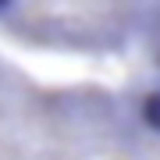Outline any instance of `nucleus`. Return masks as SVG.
Here are the masks:
<instances>
[{"label":"nucleus","mask_w":160,"mask_h":160,"mask_svg":"<svg viewBox=\"0 0 160 160\" xmlns=\"http://www.w3.org/2000/svg\"><path fill=\"white\" fill-rule=\"evenodd\" d=\"M128 89L53 86L0 57V160H128Z\"/></svg>","instance_id":"nucleus-1"},{"label":"nucleus","mask_w":160,"mask_h":160,"mask_svg":"<svg viewBox=\"0 0 160 160\" xmlns=\"http://www.w3.org/2000/svg\"><path fill=\"white\" fill-rule=\"evenodd\" d=\"M0 32L36 50L125 57L160 50V0H0Z\"/></svg>","instance_id":"nucleus-2"},{"label":"nucleus","mask_w":160,"mask_h":160,"mask_svg":"<svg viewBox=\"0 0 160 160\" xmlns=\"http://www.w3.org/2000/svg\"><path fill=\"white\" fill-rule=\"evenodd\" d=\"M128 100L135 114V142L128 160H160V78L128 89Z\"/></svg>","instance_id":"nucleus-3"}]
</instances>
